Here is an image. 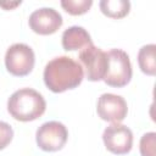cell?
<instances>
[{"label": "cell", "instance_id": "1", "mask_svg": "<svg viewBox=\"0 0 156 156\" xmlns=\"http://www.w3.org/2000/svg\"><path fill=\"white\" fill-rule=\"evenodd\" d=\"M84 77L79 62L68 56H58L49 61L44 68V83L54 93H63L77 88Z\"/></svg>", "mask_w": 156, "mask_h": 156}, {"label": "cell", "instance_id": "2", "mask_svg": "<svg viewBox=\"0 0 156 156\" xmlns=\"http://www.w3.org/2000/svg\"><path fill=\"white\" fill-rule=\"evenodd\" d=\"M46 108L43 95L32 89L22 88L16 90L7 100V111L17 121L29 122L39 118Z\"/></svg>", "mask_w": 156, "mask_h": 156}, {"label": "cell", "instance_id": "3", "mask_svg": "<svg viewBox=\"0 0 156 156\" xmlns=\"http://www.w3.org/2000/svg\"><path fill=\"white\" fill-rule=\"evenodd\" d=\"M107 55V69L104 77V82L113 88H122L127 85L133 74L132 63L126 51L121 49H111Z\"/></svg>", "mask_w": 156, "mask_h": 156}, {"label": "cell", "instance_id": "4", "mask_svg": "<svg viewBox=\"0 0 156 156\" xmlns=\"http://www.w3.org/2000/svg\"><path fill=\"white\" fill-rule=\"evenodd\" d=\"M35 63L33 49L23 43L12 44L5 54V66L9 73L16 77H23L32 72Z\"/></svg>", "mask_w": 156, "mask_h": 156}, {"label": "cell", "instance_id": "5", "mask_svg": "<svg viewBox=\"0 0 156 156\" xmlns=\"http://www.w3.org/2000/svg\"><path fill=\"white\" fill-rule=\"evenodd\" d=\"M79 65L85 71V77L90 82L102 80L107 69V55L93 43L79 51Z\"/></svg>", "mask_w": 156, "mask_h": 156}, {"label": "cell", "instance_id": "6", "mask_svg": "<svg viewBox=\"0 0 156 156\" xmlns=\"http://www.w3.org/2000/svg\"><path fill=\"white\" fill-rule=\"evenodd\" d=\"M68 138V130L61 122L57 121H50L43 123L37 133H35V140L38 146L43 151L54 152L61 150Z\"/></svg>", "mask_w": 156, "mask_h": 156}, {"label": "cell", "instance_id": "7", "mask_svg": "<svg viewBox=\"0 0 156 156\" xmlns=\"http://www.w3.org/2000/svg\"><path fill=\"white\" fill-rule=\"evenodd\" d=\"M102 140L110 152L115 155H124L132 150L133 133L124 124L112 123L105 128Z\"/></svg>", "mask_w": 156, "mask_h": 156}, {"label": "cell", "instance_id": "8", "mask_svg": "<svg viewBox=\"0 0 156 156\" xmlns=\"http://www.w3.org/2000/svg\"><path fill=\"white\" fill-rule=\"evenodd\" d=\"M96 112L102 121L119 123L127 117V101L121 95L105 93L98 100Z\"/></svg>", "mask_w": 156, "mask_h": 156}, {"label": "cell", "instance_id": "9", "mask_svg": "<svg viewBox=\"0 0 156 156\" xmlns=\"http://www.w3.org/2000/svg\"><path fill=\"white\" fill-rule=\"evenodd\" d=\"M30 29L40 35L54 34L62 26L63 20L58 11L52 7H41L33 11L28 20Z\"/></svg>", "mask_w": 156, "mask_h": 156}, {"label": "cell", "instance_id": "10", "mask_svg": "<svg viewBox=\"0 0 156 156\" xmlns=\"http://www.w3.org/2000/svg\"><path fill=\"white\" fill-rule=\"evenodd\" d=\"M91 43L90 34L79 26H72L62 34V46L66 51H73L78 49L82 50Z\"/></svg>", "mask_w": 156, "mask_h": 156}, {"label": "cell", "instance_id": "11", "mask_svg": "<svg viewBox=\"0 0 156 156\" xmlns=\"http://www.w3.org/2000/svg\"><path fill=\"white\" fill-rule=\"evenodd\" d=\"M99 6L101 12L110 18H123L130 10L128 0H101Z\"/></svg>", "mask_w": 156, "mask_h": 156}, {"label": "cell", "instance_id": "12", "mask_svg": "<svg viewBox=\"0 0 156 156\" xmlns=\"http://www.w3.org/2000/svg\"><path fill=\"white\" fill-rule=\"evenodd\" d=\"M156 45L147 44L140 48L138 52V63L140 69L147 76L156 74V58H155Z\"/></svg>", "mask_w": 156, "mask_h": 156}, {"label": "cell", "instance_id": "13", "mask_svg": "<svg viewBox=\"0 0 156 156\" xmlns=\"http://www.w3.org/2000/svg\"><path fill=\"white\" fill-rule=\"evenodd\" d=\"M93 1L91 0H62L61 6L66 12L73 16L83 15L91 7Z\"/></svg>", "mask_w": 156, "mask_h": 156}, {"label": "cell", "instance_id": "14", "mask_svg": "<svg viewBox=\"0 0 156 156\" xmlns=\"http://www.w3.org/2000/svg\"><path fill=\"white\" fill-rule=\"evenodd\" d=\"M155 140H156L155 132L146 133L141 136L139 144L141 156H155Z\"/></svg>", "mask_w": 156, "mask_h": 156}, {"label": "cell", "instance_id": "15", "mask_svg": "<svg viewBox=\"0 0 156 156\" xmlns=\"http://www.w3.org/2000/svg\"><path fill=\"white\" fill-rule=\"evenodd\" d=\"M12 138H13L12 127L6 122L0 121V150L5 149L11 143Z\"/></svg>", "mask_w": 156, "mask_h": 156}, {"label": "cell", "instance_id": "16", "mask_svg": "<svg viewBox=\"0 0 156 156\" xmlns=\"http://www.w3.org/2000/svg\"><path fill=\"white\" fill-rule=\"evenodd\" d=\"M20 4H21V1H16V2H2V1H0V6L4 7L5 10H10L12 7H16Z\"/></svg>", "mask_w": 156, "mask_h": 156}]
</instances>
